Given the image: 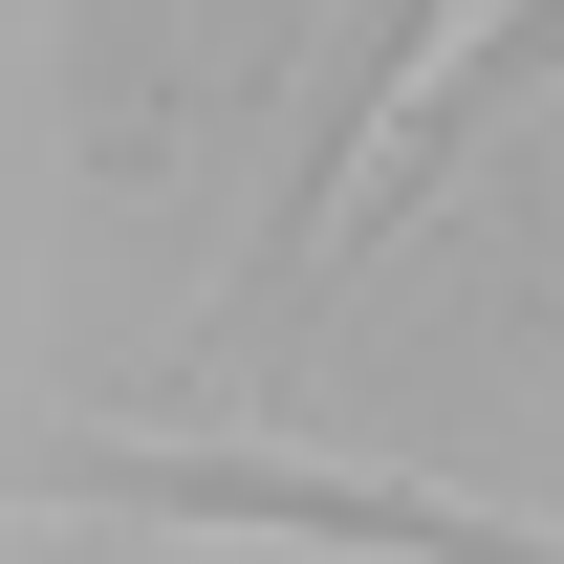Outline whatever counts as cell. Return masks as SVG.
<instances>
[{"label":"cell","instance_id":"obj_1","mask_svg":"<svg viewBox=\"0 0 564 564\" xmlns=\"http://www.w3.org/2000/svg\"><path fill=\"white\" fill-rule=\"evenodd\" d=\"M44 478H66V499H152V521L348 543V564H564L543 521H478V499H413V478H326V456H217V434H66Z\"/></svg>","mask_w":564,"mask_h":564},{"label":"cell","instance_id":"obj_2","mask_svg":"<svg viewBox=\"0 0 564 564\" xmlns=\"http://www.w3.org/2000/svg\"><path fill=\"white\" fill-rule=\"evenodd\" d=\"M434 44H456V0H369V22H348V66L304 87V174H282V217H261V282H304V261H326V217H348V152L391 131V87H413Z\"/></svg>","mask_w":564,"mask_h":564},{"label":"cell","instance_id":"obj_3","mask_svg":"<svg viewBox=\"0 0 564 564\" xmlns=\"http://www.w3.org/2000/svg\"><path fill=\"white\" fill-rule=\"evenodd\" d=\"M543 87H564V0H499L478 44H456V87H434V131H413V174H391V196H369V217H413L434 174H456V152H478L499 109H543Z\"/></svg>","mask_w":564,"mask_h":564}]
</instances>
